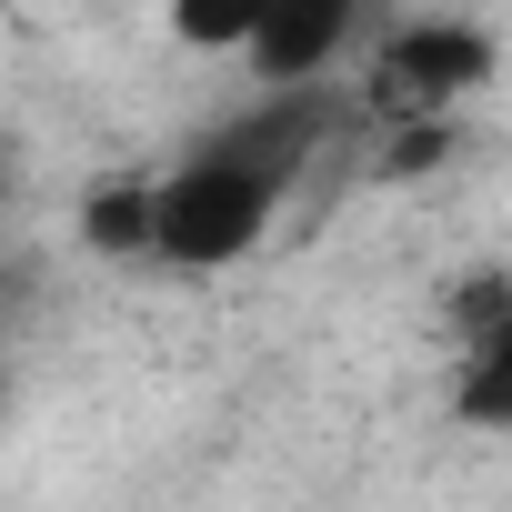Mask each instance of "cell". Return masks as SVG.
I'll use <instances>...</instances> for the list:
<instances>
[{
  "instance_id": "obj_8",
  "label": "cell",
  "mask_w": 512,
  "mask_h": 512,
  "mask_svg": "<svg viewBox=\"0 0 512 512\" xmlns=\"http://www.w3.org/2000/svg\"><path fill=\"white\" fill-rule=\"evenodd\" d=\"M442 151H452V131L422 111V121H392V141H382V161H372V171H382V181H422Z\"/></svg>"
},
{
  "instance_id": "obj_3",
  "label": "cell",
  "mask_w": 512,
  "mask_h": 512,
  "mask_svg": "<svg viewBox=\"0 0 512 512\" xmlns=\"http://www.w3.org/2000/svg\"><path fill=\"white\" fill-rule=\"evenodd\" d=\"M352 21H362V0H272L262 41H251L241 61H251V81H262V91H322V71L342 61Z\"/></svg>"
},
{
  "instance_id": "obj_1",
  "label": "cell",
  "mask_w": 512,
  "mask_h": 512,
  "mask_svg": "<svg viewBox=\"0 0 512 512\" xmlns=\"http://www.w3.org/2000/svg\"><path fill=\"white\" fill-rule=\"evenodd\" d=\"M282 191H292L282 171L201 141V151L161 181V262H171V272H221V262H241V251L272 231Z\"/></svg>"
},
{
  "instance_id": "obj_7",
  "label": "cell",
  "mask_w": 512,
  "mask_h": 512,
  "mask_svg": "<svg viewBox=\"0 0 512 512\" xmlns=\"http://www.w3.org/2000/svg\"><path fill=\"white\" fill-rule=\"evenodd\" d=\"M502 322H512V272H472V282L452 292V332H462V352L492 342Z\"/></svg>"
},
{
  "instance_id": "obj_4",
  "label": "cell",
  "mask_w": 512,
  "mask_h": 512,
  "mask_svg": "<svg viewBox=\"0 0 512 512\" xmlns=\"http://www.w3.org/2000/svg\"><path fill=\"white\" fill-rule=\"evenodd\" d=\"M81 241L101 251V262H161V181H101L81 201Z\"/></svg>"
},
{
  "instance_id": "obj_9",
  "label": "cell",
  "mask_w": 512,
  "mask_h": 512,
  "mask_svg": "<svg viewBox=\"0 0 512 512\" xmlns=\"http://www.w3.org/2000/svg\"><path fill=\"white\" fill-rule=\"evenodd\" d=\"M0 211H11V151H0Z\"/></svg>"
},
{
  "instance_id": "obj_5",
  "label": "cell",
  "mask_w": 512,
  "mask_h": 512,
  "mask_svg": "<svg viewBox=\"0 0 512 512\" xmlns=\"http://www.w3.org/2000/svg\"><path fill=\"white\" fill-rule=\"evenodd\" d=\"M452 422H462V432H512V322L462 352V372H452Z\"/></svg>"
},
{
  "instance_id": "obj_10",
  "label": "cell",
  "mask_w": 512,
  "mask_h": 512,
  "mask_svg": "<svg viewBox=\"0 0 512 512\" xmlns=\"http://www.w3.org/2000/svg\"><path fill=\"white\" fill-rule=\"evenodd\" d=\"M0 402H11V392H0Z\"/></svg>"
},
{
  "instance_id": "obj_2",
  "label": "cell",
  "mask_w": 512,
  "mask_h": 512,
  "mask_svg": "<svg viewBox=\"0 0 512 512\" xmlns=\"http://www.w3.org/2000/svg\"><path fill=\"white\" fill-rule=\"evenodd\" d=\"M372 81H382V101H402V121H422V111L442 121L462 91L492 81V31L482 21H412L372 51Z\"/></svg>"
},
{
  "instance_id": "obj_6",
  "label": "cell",
  "mask_w": 512,
  "mask_h": 512,
  "mask_svg": "<svg viewBox=\"0 0 512 512\" xmlns=\"http://www.w3.org/2000/svg\"><path fill=\"white\" fill-rule=\"evenodd\" d=\"M272 21V0H171V41L181 51H251Z\"/></svg>"
}]
</instances>
